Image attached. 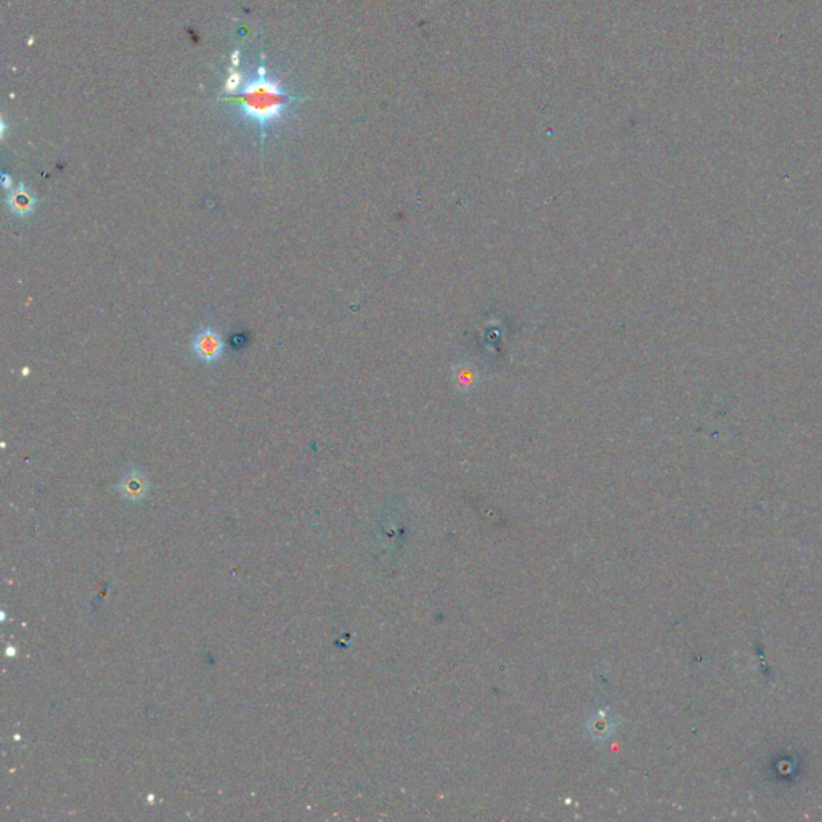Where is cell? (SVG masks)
Wrapping results in <instances>:
<instances>
[{
    "label": "cell",
    "instance_id": "cell-1",
    "mask_svg": "<svg viewBox=\"0 0 822 822\" xmlns=\"http://www.w3.org/2000/svg\"><path fill=\"white\" fill-rule=\"evenodd\" d=\"M291 100L280 81L267 76L265 66H260L257 74L241 85L238 97L228 98L238 106L243 117L259 124L262 130L286 114Z\"/></svg>",
    "mask_w": 822,
    "mask_h": 822
},
{
    "label": "cell",
    "instance_id": "cell-5",
    "mask_svg": "<svg viewBox=\"0 0 822 822\" xmlns=\"http://www.w3.org/2000/svg\"><path fill=\"white\" fill-rule=\"evenodd\" d=\"M232 60H233V66H238V63H239V52H234L233 53Z\"/></svg>",
    "mask_w": 822,
    "mask_h": 822
},
{
    "label": "cell",
    "instance_id": "cell-3",
    "mask_svg": "<svg viewBox=\"0 0 822 822\" xmlns=\"http://www.w3.org/2000/svg\"><path fill=\"white\" fill-rule=\"evenodd\" d=\"M7 204L12 214L26 217L34 211L36 196L26 186L20 185L18 188H12V191L8 193Z\"/></svg>",
    "mask_w": 822,
    "mask_h": 822
},
{
    "label": "cell",
    "instance_id": "cell-2",
    "mask_svg": "<svg viewBox=\"0 0 822 822\" xmlns=\"http://www.w3.org/2000/svg\"><path fill=\"white\" fill-rule=\"evenodd\" d=\"M223 347L225 345H223L222 336L211 328L201 329L193 341L195 355L204 363H214L221 359Z\"/></svg>",
    "mask_w": 822,
    "mask_h": 822
},
{
    "label": "cell",
    "instance_id": "cell-4",
    "mask_svg": "<svg viewBox=\"0 0 822 822\" xmlns=\"http://www.w3.org/2000/svg\"><path fill=\"white\" fill-rule=\"evenodd\" d=\"M241 85H243V77H241V74H239V73H232L230 76L227 77V82H225V90H227V92H232V94H234V92H238L239 89H241Z\"/></svg>",
    "mask_w": 822,
    "mask_h": 822
}]
</instances>
